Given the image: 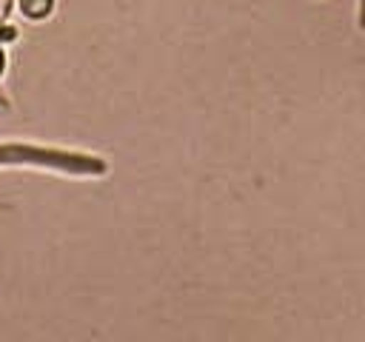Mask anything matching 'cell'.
Returning a JSON list of instances; mask_svg holds the SVG:
<instances>
[{
    "instance_id": "7a4b0ae2",
    "label": "cell",
    "mask_w": 365,
    "mask_h": 342,
    "mask_svg": "<svg viewBox=\"0 0 365 342\" xmlns=\"http://www.w3.org/2000/svg\"><path fill=\"white\" fill-rule=\"evenodd\" d=\"M3 63H6V57H3V48H0V74H3Z\"/></svg>"
},
{
    "instance_id": "6da1fadb",
    "label": "cell",
    "mask_w": 365,
    "mask_h": 342,
    "mask_svg": "<svg viewBox=\"0 0 365 342\" xmlns=\"http://www.w3.org/2000/svg\"><path fill=\"white\" fill-rule=\"evenodd\" d=\"M17 6H20V11H23L29 20H43V17L51 14L54 0H17Z\"/></svg>"
}]
</instances>
